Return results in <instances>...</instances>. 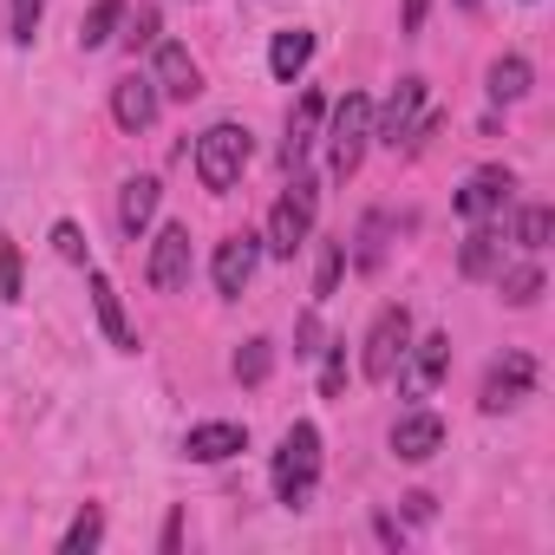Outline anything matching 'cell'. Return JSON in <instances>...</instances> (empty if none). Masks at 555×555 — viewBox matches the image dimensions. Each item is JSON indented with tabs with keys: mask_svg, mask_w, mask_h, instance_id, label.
Masks as SVG:
<instances>
[{
	"mask_svg": "<svg viewBox=\"0 0 555 555\" xmlns=\"http://www.w3.org/2000/svg\"><path fill=\"white\" fill-rule=\"evenodd\" d=\"M92 308H99V327H105V340H112L118 353H138V334H131V321H125V301H118V288L105 282L99 268H92Z\"/></svg>",
	"mask_w": 555,
	"mask_h": 555,
	"instance_id": "18",
	"label": "cell"
},
{
	"mask_svg": "<svg viewBox=\"0 0 555 555\" xmlns=\"http://www.w3.org/2000/svg\"><path fill=\"white\" fill-rule=\"evenodd\" d=\"M314 483H321V431L308 418H295L288 438H282V451H274V496H282L288 509H308Z\"/></svg>",
	"mask_w": 555,
	"mask_h": 555,
	"instance_id": "1",
	"label": "cell"
},
{
	"mask_svg": "<svg viewBox=\"0 0 555 555\" xmlns=\"http://www.w3.org/2000/svg\"><path fill=\"white\" fill-rule=\"evenodd\" d=\"M340 274H347V242H327L321 248V268H314V301L340 295Z\"/></svg>",
	"mask_w": 555,
	"mask_h": 555,
	"instance_id": "26",
	"label": "cell"
},
{
	"mask_svg": "<svg viewBox=\"0 0 555 555\" xmlns=\"http://www.w3.org/2000/svg\"><path fill=\"white\" fill-rule=\"evenodd\" d=\"M496 282H503V301H509V308H535V295H542V268H535V261L496 268Z\"/></svg>",
	"mask_w": 555,
	"mask_h": 555,
	"instance_id": "24",
	"label": "cell"
},
{
	"mask_svg": "<svg viewBox=\"0 0 555 555\" xmlns=\"http://www.w3.org/2000/svg\"><path fill=\"white\" fill-rule=\"evenodd\" d=\"M425 14H431V0H405V8H399V27H405V34H425Z\"/></svg>",
	"mask_w": 555,
	"mask_h": 555,
	"instance_id": "33",
	"label": "cell"
},
{
	"mask_svg": "<svg viewBox=\"0 0 555 555\" xmlns=\"http://www.w3.org/2000/svg\"><path fill=\"white\" fill-rule=\"evenodd\" d=\"M255 268H261V235H229V242H216V261H209V274H216V295H242L248 282H255Z\"/></svg>",
	"mask_w": 555,
	"mask_h": 555,
	"instance_id": "9",
	"label": "cell"
},
{
	"mask_svg": "<svg viewBox=\"0 0 555 555\" xmlns=\"http://www.w3.org/2000/svg\"><path fill=\"white\" fill-rule=\"evenodd\" d=\"M464 8H483V0H464Z\"/></svg>",
	"mask_w": 555,
	"mask_h": 555,
	"instance_id": "36",
	"label": "cell"
},
{
	"mask_svg": "<svg viewBox=\"0 0 555 555\" xmlns=\"http://www.w3.org/2000/svg\"><path fill=\"white\" fill-rule=\"evenodd\" d=\"M418 118H425V79H399L392 99H386V112H373V138L399 151V144H412Z\"/></svg>",
	"mask_w": 555,
	"mask_h": 555,
	"instance_id": "8",
	"label": "cell"
},
{
	"mask_svg": "<svg viewBox=\"0 0 555 555\" xmlns=\"http://www.w3.org/2000/svg\"><path fill=\"white\" fill-rule=\"evenodd\" d=\"M242 170H248V131L242 125H209L196 138V177H203V190H235Z\"/></svg>",
	"mask_w": 555,
	"mask_h": 555,
	"instance_id": "4",
	"label": "cell"
},
{
	"mask_svg": "<svg viewBox=\"0 0 555 555\" xmlns=\"http://www.w3.org/2000/svg\"><path fill=\"white\" fill-rule=\"evenodd\" d=\"M53 248H60L66 261H86V235H79V222H53Z\"/></svg>",
	"mask_w": 555,
	"mask_h": 555,
	"instance_id": "32",
	"label": "cell"
},
{
	"mask_svg": "<svg viewBox=\"0 0 555 555\" xmlns=\"http://www.w3.org/2000/svg\"><path fill=\"white\" fill-rule=\"evenodd\" d=\"M366 144H373V99H366V92H347V99L334 105V125H327V170L347 183V177L360 170Z\"/></svg>",
	"mask_w": 555,
	"mask_h": 555,
	"instance_id": "2",
	"label": "cell"
},
{
	"mask_svg": "<svg viewBox=\"0 0 555 555\" xmlns=\"http://www.w3.org/2000/svg\"><path fill=\"white\" fill-rule=\"evenodd\" d=\"M183 451H190L196 464H222V457L248 451V425H229V418H216V425H190Z\"/></svg>",
	"mask_w": 555,
	"mask_h": 555,
	"instance_id": "16",
	"label": "cell"
},
{
	"mask_svg": "<svg viewBox=\"0 0 555 555\" xmlns=\"http://www.w3.org/2000/svg\"><path fill=\"white\" fill-rule=\"evenodd\" d=\"M392 451H399L405 464L438 457V451H444V418H438V412H405V418L392 425Z\"/></svg>",
	"mask_w": 555,
	"mask_h": 555,
	"instance_id": "14",
	"label": "cell"
},
{
	"mask_svg": "<svg viewBox=\"0 0 555 555\" xmlns=\"http://www.w3.org/2000/svg\"><path fill=\"white\" fill-rule=\"evenodd\" d=\"M295 353H321V321L314 314H301V347Z\"/></svg>",
	"mask_w": 555,
	"mask_h": 555,
	"instance_id": "34",
	"label": "cell"
},
{
	"mask_svg": "<svg viewBox=\"0 0 555 555\" xmlns=\"http://www.w3.org/2000/svg\"><path fill=\"white\" fill-rule=\"evenodd\" d=\"M157 196H164L157 177H131V183L118 190V229H125V235H144L151 216H157Z\"/></svg>",
	"mask_w": 555,
	"mask_h": 555,
	"instance_id": "20",
	"label": "cell"
},
{
	"mask_svg": "<svg viewBox=\"0 0 555 555\" xmlns=\"http://www.w3.org/2000/svg\"><path fill=\"white\" fill-rule=\"evenodd\" d=\"M321 392H327V399H340V392H347V340H334V347H327V366H321Z\"/></svg>",
	"mask_w": 555,
	"mask_h": 555,
	"instance_id": "30",
	"label": "cell"
},
{
	"mask_svg": "<svg viewBox=\"0 0 555 555\" xmlns=\"http://www.w3.org/2000/svg\"><path fill=\"white\" fill-rule=\"evenodd\" d=\"M151 86L164 92V99H196L203 92V66L190 60V47H177V40H157V66H151Z\"/></svg>",
	"mask_w": 555,
	"mask_h": 555,
	"instance_id": "11",
	"label": "cell"
},
{
	"mask_svg": "<svg viewBox=\"0 0 555 555\" xmlns=\"http://www.w3.org/2000/svg\"><path fill=\"white\" fill-rule=\"evenodd\" d=\"M268 373H274V347H268V340H248V347L235 353V379H242V386H261Z\"/></svg>",
	"mask_w": 555,
	"mask_h": 555,
	"instance_id": "27",
	"label": "cell"
},
{
	"mask_svg": "<svg viewBox=\"0 0 555 555\" xmlns=\"http://www.w3.org/2000/svg\"><path fill=\"white\" fill-rule=\"evenodd\" d=\"M99 542H105V516H99V509H92V503H86V509H79V516H73V529H66V535H60V555H92V548H99Z\"/></svg>",
	"mask_w": 555,
	"mask_h": 555,
	"instance_id": "25",
	"label": "cell"
},
{
	"mask_svg": "<svg viewBox=\"0 0 555 555\" xmlns=\"http://www.w3.org/2000/svg\"><path fill=\"white\" fill-rule=\"evenodd\" d=\"M157 112H164V92L151 86V73H131V79L112 86V118H118V131H151Z\"/></svg>",
	"mask_w": 555,
	"mask_h": 555,
	"instance_id": "10",
	"label": "cell"
},
{
	"mask_svg": "<svg viewBox=\"0 0 555 555\" xmlns=\"http://www.w3.org/2000/svg\"><path fill=\"white\" fill-rule=\"evenodd\" d=\"M405 347H412V308H379V321H373V334H366V353H360V373L373 379V386H386L399 366H405Z\"/></svg>",
	"mask_w": 555,
	"mask_h": 555,
	"instance_id": "5",
	"label": "cell"
},
{
	"mask_svg": "<svg viewBox=\"0 0 555 555\" xmlns=\"http://www.w3.org/2000/svg\"><path fill=\"white\" fill-rule=\"evenodd\" d=\"M8 21H14V40L34 47V34H40V21H47V0H14V14H8Z\"/></svg>",
	"mask_w": 555,
	"mask_h": 555,
	"instance_id": "28",
	"label": "cell"
},
{
	"mask_svg": "<svg viewBox=\"0 0 555 555\" xmlns=\"http://www.w3.org/2000/svg\"><path fill=\"white\" fill-rule=\"evenodd\" d=\"M509 190H516V177H509L503 164H490V170H477V177L457 190V216H464V222H490V216L509 203Z\"/></svg>",
	"mask_w": 555,
	"mask_h": 555,
	"instance_id": "12",
	"label": "cell"
},
{
	"mask_svg": "<svg viewBox=\"0 0 555 555\" xmlns=\"http://www.w3.org/2000/svg\"><path fill=\"white\" fill-rule=\"evenodd\" d=\"M405 360H412V366H405V392L425 399V392L444 379V366H451V340H444V334H425V340L405 347Z\"/></svg>",
	"mask_w": 555,
	"mask_h": 555,
	"instance_id": "15",
	"label": "cell"
},
{
	"mask_svg": "<svg viewBox=\"0 0 555 555\" xmlns=\"http://www.w3.org/2000/svg\"><path fill=\"white\" fill-rule=\"evenodd\" d=\"M483 79H490V99H496V105H516V99L529 92V79H535V73H529V60H522V53H503V60H490V73H483Z\"/></svg>",
	"mask_w": 555,
	"mask_h": 555,
	"instance_id": "21",
	"label": "cell"
},
{
	"mask_svg": "<svg viewBox=\"0 0 555 555\" xmlns=\"http://www.w3.org/2000/svg\"><path fill=\"white\" fill-rule=\"evenodd\" d=\"M157 34H164L157 8H138V14H131V27H125V47H131V53H138V47H157Z\"/></svg>",
	"mask_w": 555,
	"mask_h": 555,
	"instance_id": "29",
	"label": "cell"
},
{
	"mask_svg": "<svg viewBox=\"0 0 555 555\" xmlns=\"http://www.w3.org/2000/svg\"><path fill=\"white\" fill-rule=\"evenodd\" d=\"M144 282L157 295H183L190 288V229L183 222H164L157 242H151V261H144Z\"/></svg>",
	"mask_w": 555,
	"mask_h": 555,
	"instance_id": "6",
	"label": "cell"
},
{
	"mask_svg": "<svg viewBox=\"0 0 555 555\" xmlns=\"http://www.w3.org/2000/svg\"><path fill=\"white\" fill-rule=\"evenodd\" d=\"M308 60H314V34H308V27L274 34V47H268V73L282 79V86H295V79L308 73Z\"/></svg>",
	"mask_w": 555,
	"mask_h": 555,
	"instance_id": "19",
	"label": "cell"
},
{
	"mask_svg": "<svg viewBox=\"0 0 555 555\" xmlns=\"http://www.w3.org/2000/svg\"><path fill=\"white\" fill-rule=\"evenodd\" d=\"M118 21H125V0H92L86 21H79V47H86V53L112 47V40H118Z\"/></svg>",
	"mask_w": 555,
	"mask_h": 555,
	"instance_id": "22",
	"label": "cell"
},
{
	"mask_svg": "<svg viewBox=\"0 0 555 555\" xmlns=\"http://www.w3.org/2000/svg\"><path fill=\"white\" fill-rule=\"evenodd\" d=\"M314 209H321V190H314L308 177H295V183L282 190V203L268 209V235H261V248H268V255H295V248L314 235Z\"/></svg>",
	"mask_w": 555,
	"mask_h": 555,
	"instance_id": "3",
	"label": "cell"
},
{
	"mask_svg": "<svg viewBox=\"0 0 555 555\" xmlns=\"http://www.w3.org/2000/svg\"><path fill=\"white\" fill-rule=\"evenodd\" d=\"M529 392H535V360H529V353H503V360L483 373V386H477V405L496 418V412H516Z\"/></svg>",
	"mask_w": 555,
	"mask_h": 555,
	"instance_id": "7",
	"label": "cell"
},
{
	"mask_svg": "<svg viewBox=\"0 0 555 555\" xmlns=\"http://www.w3.org/2000/svg\"><path fill=\"white\" fill-rule=\"evenodd\" d=\"M405 516H412V522H425V516H431V496H425V490H412V496H405Z\"/></svg>",
	"mask_w": 555,
	"mask_h": 555,
	"instance_id": "35",
	"label": "cell"
},
{
	"mask_svg": "<svg viewBox=\"0 0 555 555\" xmlns=\"http://www.w3.org/2000/svg\"><path fill=\"white\" fill-rule=\"evenodd\" d=\"M503 268V235L490 222H470L464 248H457V274H470V282H490V274Z\"/></svg>",
	"mask_w": 555,
	"mask_h": 555,
	"instance_id": "17",
	"label": "cell"
},
{
	"mask_svg": "<svg viewBox=\"0 0 555 555\" xmlns=\"http://www.w3.org/2000/svg\"><path fill=\"white\" fill-rule=\"evenodd\" d=\"M548 235H555V209H548V203L516 209V235H509L516 248H529V255H535V248H548Z\"/></svg>",
	"mask_w": 555,
	"mask_h": 555,
	"instance_id": "23",
	"label": "cell"
},
{
	"mask_svg": "<svg viewBox=\"0 0 555 555\" xmlns=\"http://www.w3.org/2000/svg\"><path fill=\"white\" fill-rule=\"evenodd\" d=\"M0 295L21 301V248L14 242H0Z\"/></svg>",
	"mask_w": 555,
	"mask_h": 555,
	"instance_id": "31",
	"label": "cell"
},
{
	"mask_svg": "<svg viewBox=\"0 0 555 555\" xmlns=\"http://www.w3.org/2000/svg\"><path fill=\"white\" fill-rule=\"evenodd\" d=\"M321 118H327L321 92H301V99H295V112H288V144H282V164H288V170H301V164H308V151L321 144Z\"/></svg>",
	"mask_w": 555,
	"mask_h": 555,
	"instance_id": "13",
	"label": "cell"
}]
</instances>
